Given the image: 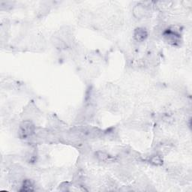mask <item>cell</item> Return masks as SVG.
Segmentation results:
<instances>
[{
  "mask_svg": "<svg viewBox=\"0 0 192 192\" xmlns=\"http://www.w3.org/2000/svg\"><path fill=\"white\" fill-rule=\"evenodd\" d=\"M35 131V127H34L33 124L31 122H23L22 125H20V135L22 138H27L28 137L32 136Z\"/></svg>",
  "mask_w": 192,
  "mask_h": 192,
  "instance_id": "1",
  "label": "cell"
},
{
  "mask_svg": "<svg viewBox=\"0 0 192 192\" xmlns=\"http://www.w3.org/2000/svg\"><path fill=\"white\" fill-rule=\"evenodd\" d=\"M164 38H166V40L169 43L172 44H175L176 43L179 42V35L176 32L168 30V31H167L164 33Z\"/></svg>",
  "mask_w": 192,
  "mask_h": 192,
  "instance_id": "2",
  "label": "cell"
},
{
  "mask_svg": "<svg viewBox=\"0 0 192 192\" xmlns=\"http://www.w3.org/2000/svg\"><path fill=\"white\" fill-rule=\"evenodd\" d=\"M147 35H148L147 32L143 28L136 29V30L134 31V34L135 39L137 41H140V42L143 41L147 38Z\"/></svg>",
  "mask_w": 192,
  "mask_h": 192,
  "instance_id": "3",
  "label": "cell"
},
{
  "mask_svg": "<svg viewBox=\"0 0 192 192\" xmlns=\"http://www.w3.org/2000/svg\"><path fill=\"white\" fill-rule=\"evenodd\" d=\"M24 191H32V184L30 180H26L24 183Z\"/></svg>",
  "mask_w": 192,
  "mask_h": 192,
  "instance_id": "4",
  "label": "cell"
},
{
  "mask_svg": "<svg viewBox=\"0 0 192 192\" xmlns=\"http://www.w3.org/2000/svg\"><path fill=\"white\" fill-rule=\"evenodd\" d=\"M151 162L154 164L155 165H160V164H162V161H161V159L159 156H154V157L152 158Z\"/></svg>",
  "mask_w": 192,
  "mask_h": 192,
  "instance_id": "5",
  "label": "cell"
},
{
  "mask_svg": "<svg viewBox=\"0 0 192 192\" xmlns=\"http://www.w3.org/2000/svg\"><path fill=\"white\" fill-rule=\"evenodd\" d=\"M100 155H98V157L99 158V159H101V160L102 161H107V159H109V158H110V156H107V155H105L104 153H99Z\"/></svg>",
  "mask_w": 192,
  "mask_h": 192,
  "instance_id": "6",
  "label": "cell"
}]
</instances>
